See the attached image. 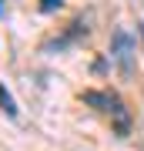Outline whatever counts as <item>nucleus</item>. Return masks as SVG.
Returning <instances> with one entry per match:
<instances>
[{
    "mask_svg": "<svg viewBox=\"0 0 144 151\" xmlns=\"http://www.w3.org/2000/svg\"><path fill=\"white\" fill-rule=\"evenodd\" d=\"M0 7H4V0H0Z\"/></svg>",
    "mask_w": 144,
    "mask_h": 151,
    "instance_id": "nucleus-6",
    "label": "nucleus"
},
{
    "mask_svg": "<svg viewBox=\"0 0 144 151\" xmlns=\"http://www.w3.org/2000/svg\"><path fill=\"white\" fill-rule=\"evenodd\" d=\"M111 60L117 64V70L124 77L134 74V44H131V37H128L124 27H117L111 34Z\"/></svg>",
    "mask_w": 144,
    "mask_h": 151,
    "instance_id": "nucleus-2",
    "label": "nucleus"
},
{
    "mask_svg": "<svg viewBox=\"0 0 144 151\" xmlns=\"http://www.w3.org/2000/svg\"><path fill=\"white\" fill-rule=\"evenodd\" d=\"M0 108L10 114V118H17V104H14V97H10V91H7L4 84H0Z\"/></svg>",
    "mask_w": 144,
    "mask_h": 151,
    "instance_id": "nucleus-3",
    "label": "nucleus"
},
{
    "mask_svg": "<svg viewBox=\"0 0 144 151\" xmlns=\"http://www.w3.org/2000/svg\"><path fill=\"white\" fill-rule=\"evenodd\" d=\"M84 101L91 104V108L104 111L107 118H111L114 131H117L121 138L131 134V111H128V104H124L117 94H111V91H84Z\"/></svg>",
    "mask_w": 144,
    "mask_h": 151,
    "instance_id": "nucleus-1",
    "label": "nucleus"
},
{
    "mask_svg": "<svg viewBox=\"0 0 144 151\" xmlns=\"http://www.w3.org/2000/svg\"><path fill=\"white\" fill-rule=\"evenodd\" d=\"M138 37H141V44H144V24H138Z\"/></svg>",
    "mask_w": 144,
    "mask_h": 151,
    "instance_id": "nucleus-5",
    "label": "nucleus"
},
{
    "mask_svg": "<svg viewBox=\"0 0 144 151\" xmlns=\"http://www.w3.org/2000/svg\"><path fill=\"white\" fill-rule=\"evenodd\" d=\"M54 7H60V0H40V10H54Z\"/></svg>",
    "mask_w": 144,
    "mask_h": 151,
    "instance_id": "nucleus-4",
    "label": "nucleus"
}]
</instances>
